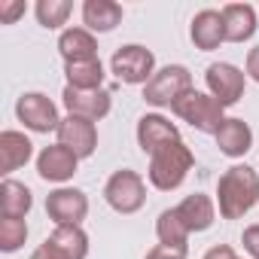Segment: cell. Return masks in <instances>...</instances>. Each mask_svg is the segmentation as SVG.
Wrapping results in <instances>:
<instances>
[{
	"instance_id": "24",
	"label": "cell",
	"mask_w": 259,
	"mask_h": 259,
	"mask_svg": "<svg viewBox=\"0 0 259 259\" xmlns=\"http://www.w3.org/2000/svg\"><path fill=\"white\" fill-rule=\"evenodd\" d=\"M189 235L192 232L180 220L177 207H168V210L159 213V220H156V238H159V244H165V247H186Z\"/></svg>"
},
{
	"instance_id": "15",
	"label": "cell",
	"mask_w": 259,
	"mask_h": 259,
	"mask_svg": "<svg viewBox=\"0 0 259 259\" xmlns=\"http://www.w3.org/2000/svg\"><path fill=\"white\" fill-rule=\"evenodd\" d=\"M34 156V144L25 132H0V174L10 177L13 171H19L22 165H28Z\"/></svg>"
},
{
	"instance_id": "5",
	"label": "cell",
	"mask_w": 259,
	"mask_h": 259,
	"mask_svg": "<svg viewBox=\"0 0 259 259\" xmlns=\"http://www.w3.org/2000/svg\"><path fill=\"white\" fill-rule=\"evenodd\" d=\"M110 73L128 85H147L156 76V55L141 43L119 46L110 58Z\"/></svg>"
},
{
	"instance_id": "6",
	"label": "cell",
	"mask_w": 259,
	"mask_h": 259,
	"mask_svg": "<svg viewBox=\"0 0 259 259\" xmlns=\"http://www.w3.org/2000/svg\"><path fill=\"white\" fill-rule=\"evenodd\" d=\"M186 92H192V73L183 64L159 67L156 76L144 85V101L150 107H174Z\"/></svg>"
},
{
	"instance_id": "18",
	"label": "cell",
	"mask_w": 259,
	"mask_h": 259,
	"mask_svg": "<svg viewBox=\"0 0 259 259\" xmlns=\"http://www.w3.org/2000/svg\"><path fill=\"white\" fill-rule=\"evenodd\" d=\"M177 213H180V220L186 223L189 232H207L213 226V220H217V204H213L210 195L192 192L177 204Z\"/></svg>"
},
{
	"instance_id": "9",
	"label": "cell",
	"mask_w": 259,
	"mask_h": 259,
	"mask_svg": "<svg viewBox=\"0 0 259 259\" xmlns=\"http://www.w3.org/2000/svg\"><path fill=\"white\" fill-rule=\"evenodd\" d=\"M46 213L55 226H82L89 217V195L73 186H58L46 195Z\"/></svg>"
},
{
	"instance_id": "30",
	"label": "cell",
	"mask_w": 259,
	"mask_h": 259,
	"mask_svg": "<svg viewBox=\"0 0 259 259\" xmlns=\"http://www.w3.org/2000/svg\"><path fill=\"white\" fill-rule=\"evenodd\" d=\"M31 259H67V256H64L58 247H52L49 241H43V244H40V247L31 253Z\"/></svg>"
},
{
	"instance_id": "8",
	"label": "cell",
	"mask_w": 259,
	"mask_h": 259,
	"mask_svg": "<svg viewBox=\"0 0 259 259\" xmlns=\"http://www.w3.org/2000/svg\"><path fill=\"white\" fill-rule=\"evenodd\" d=\"M204 82H207V95H213L223 107H232L244 98L247 73L232 61H213L204 70Z\"/></svg>"
},
{
	"instance_id": "28",
	"label": "cell",
	"mask_w": 259,
	"mask_h": 259,
	"mask_svg": "<svg viewBox=\"0 0 259 259\" xmlns=\"http://www.w3.org/2000/svg\"><path fill=\"white\" fill-rule=\"evenodd\" d=\"M19 16H25V4H22V0H7V4H0V22H4V25H13Z\"/></svg>"
},
{
	"instance_id": "19",
	"label": "cell",
	"mask_w": 259,
	"mask_h": 259,
	"mask_svg": "<svg viewBox=\"0 0 259 259\" xmlns=\"http://www.w3.org/2000/svg\"><path fill=\"white\" fill-rule=\"evenodd\" d=\"M122 22V7L116 0H85L82 4V25L92 34H110Z\"/></svg>"
},
{
	"instance_id": "7",
	"label": "cell",
	"mask_w": 259,
	"mask_h": 259,
	"mask_svg": "<svg viewBox=\"0 0 259 259\" xmlns=\"http://www.w3.org/2000/svg\"><path fill=\"white\" fill-rule=\"evenodd\" d=\"M16 116L19 122L34 135H49V132H58L61 125V116H58V107L52 98H46L43 92H25L19 101H16Z\"/></svg>"
},
{
	"instance_id": "2",
	"label": "cell",
	"mask_w": 259,
	"mask_h": 259,
	"mask_svg": "<svg viewBox=\"0 0 259 259\" xmlns=\"http://www.w3.org/2000/svg\"><path fill=\"white\" fill-rule=\"evenodd\" d=\"M192 165H195L192 150L183 141H174V144H168V147H162V150H156L150 156L147 177H150V183L159 192H174V189L183 186V180L189 177Z\"/></svg>"
},
{
	"instance_id": "31",
	"label": "cell",
	"mask_w": 259,
	"mask_h": 259,
	"mask_svg": "<svg viewBox=\"0 0 259 259\" xmlns=\"http://www.w3.org/2000/svg\"><path fill=\"white\" fill-rule=\"evenodd\" d=\"M201 259H241V256H238L229 244H213V247H210Z\"/></svg>"
},
{
	"instance_id": "4",
	"label": "cell",
	"mask_w": 259,
	"mask_h": 259,
	"mask_svg": "<svg viewBox=\"0 0 259 259\" xmlns=\"http://www.w3.org/2000/svg\"><path fill=\"white\" fill-rule=\"evenodd\" d=\"M104 198H107V204L116 213L132 217V213H138L147 204V183H144V177L138 171L119 168V171L110 174V180L104 186Z\"/></svg>"
},
{
	"instance_id": "1",
	"label": "cell",
	"mask_w": 259,
	"mask_h": 259,
	"mask_svg": "<svg viewBox=\"0 0 259 259\" xmlns=\"http://www.w3.org/2000/svg\"><path fill=\"white\" fill-rule=\"evenodd\" d=\"M259 204V174L250 165H232L217 183V207L223 220H241Z\"/></svg>"
},
{
	"instance_id": "11",
	"label": "cell",
	"mask_w": 259,
	"mask_h": 259,
	"mask_svg": "<svg viewBox=\"0 0 259 259\" xmlns=\"http://www.w3.org/2000/svg\"><path fill=\"white\" fill-rule=\"evenodd\" d=\"M55 135H58V144L67 147V150H70L73 156H79V159H89V156L98 150V125L89 122V119L64 116Z\"/></svg>"
},
{
	"instance_id": "21",
	"label": "cell",
	"mask_w": 259,
	"mask_h": 259,
	"mask_svg": "<svg viewBox=\"0 0 259 259\" xmlns=\"http://www.w3.org/2000/svg\"><path fill=\"white\" fill-rule=\"evenodd\" d=\"M64 76H67V85L70 89H79V92H95V89H104V64L101 58H82V61H67L64 64Z\"/></svg>"
},
{
	"instance_id": "3",
	"label": "cell",
	"mask_w": 259,
	"mask_h": 259,
	"mask_svg": "<svg viewBox=\"0 0 259 259\" xmlns=\"http://www.w3.org/2000/svg\"><path fill=\"white\" fill-rule=\"evenodd\" d=\"M174 116H180L183 122H189L195 132H201V135H217L220 132V125L229 119L226 116V107L213 98V95H207V92H186L174 107Z\"/></svg>"
},
{
	"instance_id": "14",
	"label": "cell",
	"mask_w": 259,
	"mask_h": 259,
	"mask_svg": "<svg viewBox=\"0 0 259 259\" xmlns=\"http://www.w3.org/2000/svg\"><path fill=\"white\" fill-rule=\"evenodd\" d=\"M189 37L195 43V49L201 52H213L226 43V25H223V13L220 10H201L195 13L192 25H189Z\"/></svg>"
},
{
	"instance_id": "20",
	"label": "cell",
	"mask_w": 259,
	"mask_h": 259,
	"mask_svg": "<svg viewBox=\"0 0 259 259\" xmlns=\"http://www.w3.org/2000/svg\"><path fill=\"white\" fill-rule=\"evenodd\" d=\"M58 52L67 61H82V58H98V40L85 28H64L58 37Z\"/></svg>"
},
{
	"instance_id": "27",
	"label": "cell",
	"mask_w": 259,
	"mask_h": 259,
	"mask_svg": "<svg viewBox=\"0 0 259 259\" xmlns=\"http://www.w3.org/2000/svg\"><path fill=\"white\" fill-rule=\"evenodd\" d=\"M241 244H244V250H247L253 259H259V223H253V226H247V229L241 232Z\"/></svg>"
},
{
	"instance_id": "16",
	"label": "cell",
	"mask_w": 259,
	"mask_h": 259,
	"mask_svg": "<svg viewBox=\"0 0 259 259\" xmlns=\"http://www.w3.org/2000/svg\"><path fill=\"white\" fill-rule=\"evenodd\" d=\"M213 138H217V147H220L223 156H229V159H241V156H247L250 147H253V128H250L244 119L229 116V119L220 125V132H217Z\"/></svg>"
},
{
	"instance_id": "22",
	"label": "cell",
	"mask_w": 259,
	"mask_h": 259,
	"mask_svg": "<svg viewBox=\"0 0 259 259\" xmlns=\"http://www.w3.org/2000/svg\"><path fill=\"white\" fill-rule=\"evenodd\" d=\"M34 207V195L25 183L7 177L0 183V217H16V220H25Z\"/></svg>"
},
{
	"instance_id": "23",
	"label": "cell",
	"mask_w": 259,
	"mask_h": 259,
	"mask_svg": "<svg viewBox=\"0 0 259 259\" xmlns=\"http://www.w3.org/2000/svg\"><path fill=\"white\" fill-rule=\"evenodd\" d=\"M46 241L52 247H58L67 259H85L89 256V235L82 232V226H55Z\"/></svg>"
},
{
	"instance_id": "12",
	"label": "cell",
	"mask_w": 259,
	"mask_h": 259,
	"mask_svg": "<svg viewBox=\"0 0 259 259\" xmlns=\"http://www.w3.org/2000/svg\"><path fill=\"white\" fill-rule=\"evenodd\" d=\"M174 141H180V128L168 116H162V113H144L138 119V147L144 153L153 156L156 150H162V147H168Z\"/></svg>"
},
{
	"instance_id": "17",
	"label": "cell",
	"mask_w": 259,
	"mask_h": 259,
	"mask_svg": "<svg viewBox=\"0 0 259 259\" xmlns=\"http://www.w3.org/2000/svg\"><path fill=\"white\" fill-rule=\"evenodd\" d=\"M223 25H226V43H247L256 34V10L250 4H226L223 10Z\"/></svg>"
},
{
	"instance_id": "10",
	"label": "cell",
	"mask_w": 259,
	"mask_h": 259,
	"mask_svg": "<svg viewBox=\"0 0 259 259\" xmlns=\"http://www.w3.org/2000/svg\"><path fill=\"white\" fill-rule=\"evenodd\" d=\"M61 104L67 110V116H79V119H89V122H101L110 107H113V98L107 89H95V92H79V89H70L64 85L61 92Z\"/></svg>"
},
{
	"instance_id": "29",
	"label": "cell",
	"mask_w": 259,
	"mask_h": 259,
	"mask_svg": "<svg viewBox=\"0 0 259 259\" xmlns=\"http://www.w3.org/2000/svg\"><path fill=\"white\" fill-rule=\"evenodd\" d=\"M147 259H186V247H165V244H156Z\"/></svg>"
},
{
	"instance_id": "13",
	"label": "cell",
	"mask_w": 259,
	"mask_h": 259,
	"mask_svg": "<svg viewBox=\"0 0 259 259\" xmlns=\"http://www.w3.org/2000/svg\"><path fill=\"white\" fill-rule=\"evenodd\" d=\"M76 168H79V156H73L61 144H49L37 156V174L46 183H67L76 174Z\"/></svg>"
},
{
	"instance_id": "26",
	"label": "cell",
	"mask_w": 259,
	"mask_h": 259,
	"mask_svg": "<svg viewBox=\"0 0 259 259\" xmlns=\"http://www.w3.org/2000/svg\"><path fill=\"white\" fill-rule=\"evenodd\" d=\"M28 241V223L16 217H0V250L16 253Z\"/></svg>"
},
{
	"instance_id": "32",
	"label": "cell",
	"mask_w": 259,
	"mask_h": 259,
	"mask_svg": "<svg viewBox=\"0 0 259 259\" xmlns=\"http://www.w3.org/2000/svg\"><path fill=\"white\" fill-rule=\"evenodd\" d=\"M244 70H247V76H250L253 82H259V46H253V49L247 52V64H244Z\"/></svg>"
},
{
	"instance_id": "25",
	"label": "cell",
	"mask_w": 259,
	"mask_h": 259,
	"mask_svg": "<svg viewBox=\"0 0 259 259\" xmlns=\"http://www.w3.org/2000/svg\"><path fill=\"white\" fill-rule=\"evenodd\" d=\"M73 13V7L67 0H37L34 16L46 31H58L61 25H67V16Z\"/></svg>"
}]
</instances>
